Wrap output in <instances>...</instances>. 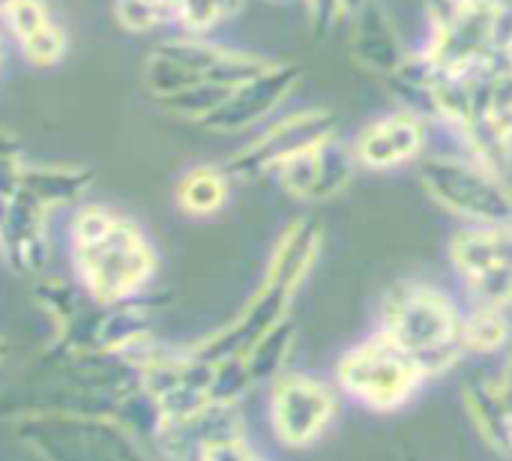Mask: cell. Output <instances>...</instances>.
I'll return each instance as SVG.
<instances>
[{
    "label": "cell",
    "instance_id": "cell-20",
    "mask_svg": "<svg viewBox=\"0 0 512 461\" xmlns=\"http://www.w3.org/2000/svg\"><path fill=\"white\" fill-rule=\"evenodd\" d=\"M66 48H69V36L66 30L51 18L42 30H36L30 39H24L18 45L21 57L30 63V66H39V69H48V66H57L63 57H66Z\"/></svg>",
    "mask_w": 512,
    "mask_h": 461
},
{
    "label": "cell",
    "instance_id": "cell-22",
    "mask_svg": "<svg viewBox=\"0 0 512 461\" xmlns=\"http://www.w3.org/2000/svg\"><path fill=\"white\" fill-rule=\"evenodd\" d=\"M0 21L9 30V36L21 45L24 39H30L36 30H42L51 21V12L45 0H9L0 12Z\"/></svg>",
    "mask_w": 512,
    "mask_h": 461
},
{
    "label": "cell",
    "instance_id": "cell-13",
    "mask_svg": "<svg viewBox=\"0 0 512 461\" xmlns=\"http://www.w3.org/2000/svg\"><path fill=\"white\" fill-rule=\"evenodd\" d=\"M51 210L15 189L0 201V255L30 282L48 273L51 264Z\"/></svg>",
    "mask_w": 512,
    "mask_h": 461
},
{
    "label": "cell",
    "instance_id": "cell-14",
    "mask_svg": "<svg viewBox=\"0 0 512 461\" xmlns=\"http://www.w3.org/2000/svg\"><path fill=\"white\" fill-rule=\"evenodd\" d=\"M348 21V48H351V60L384 81H393L399 75V69L408 63L411 48H405L387 6L381 0H366L354 15L345 18Z\"/></svg>",
    "mask_w": 512,
    "mask_h": 461
},
{
    "label": "cell",
    "instance_id": "cell-3",
    "mask_svg": "<svg viewBox=\"0 0 512 461\" xmlns=\"http://www.w3.org/2000/svg\"><path fill=\"white\" fill-rule=\"evenodd\" d=\"M414 51L441 78L498 75L512 66V3L426 0V36Z\"/></svg>",
    "mask_w": 512,
    "mask_h": 461
},
{
    "label": "cell",
    "instance_id": "cell-1",
    "mask_svg": "<svg viewBox=\"0 0 512 461\" xmlns=\"http://www.w3.org/2000/svg\"><path fill=\"white\" fill-rule=\"evenodd\" d=\"M69 279L93 306H120L156 291L159 252L126 213L84 201L66 219Z\"/></svg>",
    "mask_w": 512,
    "mask_h": 461
},
{
    "label": "cell",
    "instance_id": "cell-26",
    "mask_svg": "<svg viewBox=\"0 0 512 461\" xmlns=\"http://www.w3.org/2000/svg\"><path fill=\"white\" fill-rule=\"evenodd\" d=\"M6 357H9V345H6V342L0 339V363H3Z\"/></svg>",
    "mask_w": 512,
    "mask_h": 461
},
{
    "label": "cell",
    "instance_id": "cell-5",
    "mask_svg": "<svg viewBox=\"0 0 512 461\" xmlns=\"http://www.w3.org/2000/svg\"><path fill=\"white\" fill-rule=\"evenodd\" d=\"M330 381L339 390L342 402L375 414L408 408L429 384L423 369L378 330L357 339L339 354Z\"/></svg>",
    "mask_w": 512,
    "mask_h": 461
},
{
    "label": "cell",
    "instance_id": "cell-10",
    "mask_svg": "<svg viewBox=\"0 0 512 461\" xmlns=\"http://www.w3.org/2000/svg\"><path fill=\"white\" fill-rule=\"evenodd\" d=\"M432 138V120L414 108H390L363 123L348 141L360 171H396L420 165Z\"/></svg>",
    "mask_w": 512,
    "mask_h": 461
},
{
    "label": "cell",
    "instance_id": "cell-7",
    "mask_svg": "<svg viewBox=\"0 0 512 461\" xmlns=\"http://www.w3.org/2000/svg\"><path fill=\"white\" fill-rule=\"evenodd\" d=\"M342 396L330 378L306 369H288L267 384L264 417L270 438L282 450H312L336 423Z\"/></svg>",
    "mask_w": 512,
    "mask_h": 461
},
{
    "label": "cell",
    "instance_id": "cell-21",
    "mask_svg": "<svg viewBox=\"0 0 512 461\" xmlns=\"http://www.w3.org/2000/svg\"><path fill=\"white\" fill-rule=\"evenodd\" d=\"M114 15L132 33H147L162 24H174V12L165 0H114Z\"/></svg>",
    "mask_w": 512,
    "mask_h": 461
},
{
    "label": "cell",
    "instance_id": "cell-9",
    "mask_svg": "<svg viewBox=\"0 0 512 461\" xmlns=\"http://www.w3.org/2000/svg\"><path fill=\"white\" fill-rule=\"evenodd\" d=\"M339 138V117L330 108H300L273 117L267 126L255 132L243 147H237L222 165L237 180H261L273 177L285 162L300 153L321 147Z\"/></svg>",
    "mask_w": 512,
    "mask_h": 461
},
{
    "label": "cell",
    "instance_id": "cell-4",
    "mask_svg": "<svg viewBox=\"0 0 512 461\" xmlns=\"http://www.w3.org/2000/svg\"><path fill=\"white\" fill-rule=\"evenodd\" d=\"M462 327V294L426 279L396 282L384 294L375 324V330L405 351L429 381L450 375L465 360Z\"/></svg>",
    "mask_w": 512,
    "mask_h": 461
},
{
    "label": "cell",
    "instance_id": "cell-24",
    "mask_svg": "<svg viewBox=\"0 0 512 461\" xmlns=\"http://www.w3.org/2000/svg\"><path fill=\"white\" fill-rule=\"evenodd\" d=\"M303 9H306V21H309V30L315 39H324L333 33V27L339 21H345L342 15V6L339 0H300Z\"/></svg>",
    "mask_w": 512,
    "mask_h": 461
},
{
    "label": "cell",
    "instance_id": "cell-18",
    "mask_svg": "<svg viewBox=\"0 0 512 461\" xmlns=\"http://www.w3.org/2000/svg\"><path fill=\"white\" fill-rule=\"evenodd\" d=\"M465 357H498L512 348L510 312L492 306H468L465 303V327H462Z\"/></svg>",
    "mask_w": 512,
    "mask_h": 461
},
{
    "label": "cell",
    "instance_id": "cell-17",
    "mask_svg": "<svg viewBox=\"0 0 512 461\" xmlns=\"http://www.w3.org/2000/svg\"><path fill=\"white\" fill-rule=\"evenodd\" d=\"M234 192V177L225 165L198 162L189 165L174 183V204L189 219H210L219 216Z\"/></svg>",
    "mask_w": 512,
    "mask_h": 461
},
{
    "label": "cell",
    "instance_id": "cell-6",
    "mask_svg": "<svg viewBox=\"0 0 512 461\" xmlns=\"http://www.w3.org/2000/svg\"><path fill=\"white\" fill-rule=\"evenodd\" d=\"M426 195L462 225L512 222V183L465 153H432L417 165Z\"/></svg>",
    "mask_w": 512,
    "mask_h": 461
},
{
    "label": "cell",
    "instance_id": "cell-29",
    "mask_svg": "<svg viewBox=\"0 0 512 461\" xmlns=\"http://www.w3.org/2000/svg\"><path fill=\"white\" fill-rule=\"evenodd\" d=\"M0 63H3V42H0Z\"/></svg>",
    "mask_w": 512,
    "mask_h": 461
},
{
    "label": "cell",
    "instance_id": "cell-23",
    "mask_svg": "<svg viewBox=\"0 0 512 461\" xmlns=\"http://www.w3.org/2000/svg\"><path fill=\"white\" fill-rule=\"evenodd\" d=\"M198 461H267L246 438V432H234V435H222L213 438L201 447Z\"/></svg>",
    "mask_w": 512,
    "mask_h": 461
},
{
    "label": "cell",
    "instance_id": "cell-27",
    "mask_svg": "<svg viewBox=\"0 0 512 461\" xmlns=\"http://www.w3.org/2000/svg\"><path fill=\"white\" fill-rule=\"evenodd\" d=\"M264 3H273V6H288V3H294V0H264Z\"/></svg>",
    "mask_w": 512,
    "mask_h": 461
},
{
    "label": "cell",
    "instance_id": "cell-11",
    "mask_svg": "<svg viewBox=\"0 0 512 461\" xmlns=\"http://www.w3.org/2000/svg\"><path fill=\"white\" fill-rule=\"evenodd\" d=\"M297 81H300V69L294 63L276 60L261 75L234 87L228 93V99L201 126L207 132H216V135H240V132H252L258 126H267L279 114V108L288 102Z\"/></svg>",
    "mask_w": 512,
    "mask_h": 461
},
{
    "label": "cell",
    "instance_id": "cell-15",
    "mask_svg": "<svg viewBox=\"0 0 512 461\" xmlns=\"http://www.w3.org/2000/svg\"><path fill=\"white\" fill-rule=\"evenodd\" d=\"M465 411L474 420L480 438L498 453L512 459V399L501 390L498 375H477L465 384Z\"/></svg>",
    "mask_w": 512,
    "mask_h": 461
},
{
    "label": "cell",
    "instance_id": "cell-16",
    "mask_svg": "<svg viewBox=\"0 0 512 461\" xmlns=\"http://www.w3.org/2000/svg\"><path fill=\"white\" fill-rule=\"evenodd\" d=\"M93 186V171L84 165H30L18 168V189L30 195L45 210H63L84 204L87 189Z\"/></svg>",
    "mask_w": 512,
    "mask_h": 461
},
{
    "label": "cell",
    "instance_id": "cell-30",
    "mask_svg": "<svg viewBox=\"0 0 512 461\" xmlns=\"http://www.w3.org/2000/svg\"><path fill=\"white\" fill-rule=\"evenodd\" d=\"M507 123H510V129H512V114H510V117H507Z\"/></svg>",
    "mask_w": 512,
    "mask_h": 461
},
{
    "label": "cell",
    "instance_id": "cell-19",
    "mask_svg": "<svg viewBox=\"0 0 512 461\" xmlns=\"http://www.w3.org/2000/svg\"><path fill=\"white\" fill-rule=\"evenodd\" d=\"M294 348H297V327L288 318L273 333H267L246 357H240L243 366H246V375H249L252 387H267L273 378H279L282 372H288L291 369L288 363H291Z\"/></svg>",
    "mask_w": 512,
    "mask_h": 461
},
{
    "label": "cell",
    "instance_id": "cell-25",
    "mask_svg": "<svg viewBox=\"0 0 512 461\" xmlns=\"http://www.w3.org/2000/svg\"><path fill=\"white\" fill-rule=\"evenodd\" d=\"M363 3H366V0H339V6H342V15H345V18H348V15H354Z\"/></svg>",
    "mask_w": 512,
    "mask_h": 461
},
{
    "label": "cell",
    "instance_id": "cell-8",
    "mask_svg": "<svg viewBox=\"0 0 512 461\" xmlns=\"http://www.w3.org/2000/svg\"><path fill=\"white\" fill-rule=\"evenodd\" d=\"M447 261L468 306L512 312V222L462 225L447 243Z\"/></svg>",
    "mask_w": 512,
    "mask_h": 461
},
{
    "label": "cell",
    "instance_id": "cell-28",
    "mask_svg": "<svg viewBox=\"0 0 512 461\" xmlns=\"http://www.w3.org/2000/svg\"><path fill=\"white\" fill-rule=\"evenodd\" d=\"M6 3H9V0H0V12H3V6H6Z\"/></svg>",
    "mask_w": 512,
    "mask_h": 461
},
{
    "label": "cell",
    "instance_id": "cell-12",
    "mask_svg": "<svg viewBox=\"0 0 512 461\" xmlns=\"http://www.w3.org/2000/svg\"><path fill=\"white\" fill-rule=\"evenodd\" d=\"M357 162L351 156L348 141L333 138L321 147H312L300 153L297 159L285 162L276 174L273 183L300 204H324L342 195L351 180L357 177Z\"/></svg>",
    "mask_w": 512,
    "mask_h": 461
},
{
    "label": "cell",
    "instance_id": "cell-2",
    "mask_svg": "<svg viewBox=\"0 0 512 461\" xmlns=\"http://www.w3.org/2000/svg\"><path fill=\"white\" fill-rule=\"evenodd\" d=\"M321 246H324V228L315 216L291 219L282 228L279 240L273 243L267 270L255 294L246 300V306L237 312L234 321L204 336L201 342L189 345L192 354H198L207 363L246 357L267 333H273L279 324L288 321L291 303L306 285L312 267L318 264Z\"/></svg>",
    "mask_w": 512,
    "mask_h": 461
}]
</instances>
